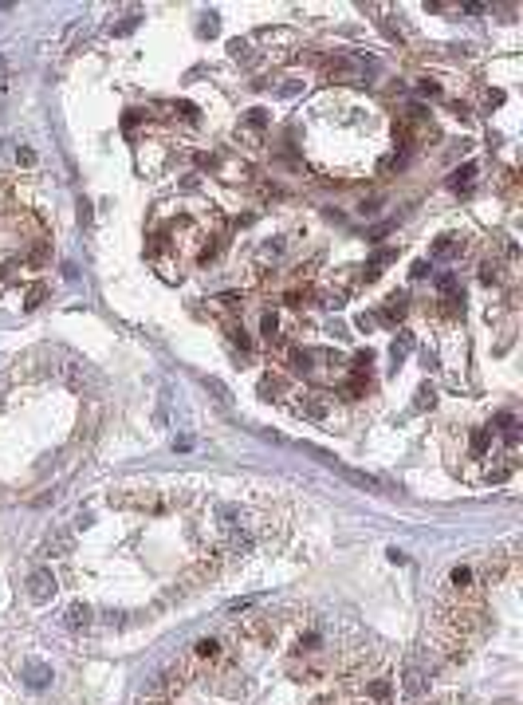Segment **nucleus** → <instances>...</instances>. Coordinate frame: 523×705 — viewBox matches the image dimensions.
Listing matches in <instances>:
<instances>
[{
  "mask_svg": "<svg viewBox=\"0 0 523 705\" xmlns=\"http://www.w3.org/2000/svg\"><path fill=\"white\" fill-rule=\"evenodd\" d=\"M107 501H110V509H119V512H142V516L166 509V501H161V493H158V484H122V489H110Z\"/></svg>",
  "mask_w": 523,
  "mask_h": 705,
  "instance_id": "1",
  "label": "nucleus"
},
{
  "mask_svg": "<svg viewBox=\"0 0 523 705\" xmlns=\"http://www.w3.org/2000/svg\"><path fill=\"white\" fill-rule=\"evenodd\" d=\"M217 568H220V560H217V556H212V560H201V563H193L189 571H181V576H178V583L169 587V591L161 595V599H158L153 607H166V603H178V599H189V595H193V591H201V587L209 583L212 576H217Z\"/></svg>",
  "mask_w": 523,
  "mask_h": 705,
  "instance_id": "2",
  "label": "nucleus"
},
{
  "mask_svg": "<svg viewBox=\"0 0 523 705\" xmlns=\"http://www.w3.org/2000/svg\"><path fill=\"white\" fill-rule=\"evenodd\" d=\"M315 63H319L330 79H358L362 68H366L358 55H346V51H338V55H315Z\"/></svg>",
  "mask_w": 523,
  "mask_h": 705,
  "instance_id": "3",
  "label": "nucleus"
},
{
  "mask_svg": "<svg viewBox=\"0 0 523 705\" xmlns=\"http://www.w3.org/2000/svg\"><path fill=\"white\" fill-rule=\"evenodd\" d=\"M240 635L244 638H252V642H260V646H268L271 638L279 635V615H256V619H244L240 622Z\"/></svg>",
  "mask_w": 523,
  "mask_h": 705,
  "instance_id": "4",
  "label": "nucleus"
},
{
  "mask_svg": "<svg viewBox=\"0 0 523 705\" xmlns=\"http://www.w3.org/2000/svg\"><path fill=\"white\" fill-rule=\"evenodd\" d=\"M512 571H515V552L496 548L492 556H484V583H504Z\"/></svg>",
  "mask_w": 523,
  "mask_h": 705,
  "instance_id": "5",
  "label": "nucleus"
},
{
  "mask_svg": "<svg viewBox=\"0 0 523 705\" xmlns=\"http://www.w3.org/2000/svg\"><path fill=\"white\" fill-rule=\"evenodd\" d=\"M448 587L456 599H480V583H476L473 568H453L448 571Z\"/></svg>",
  "mask_w": 523,
  "mask_h": 705,
  "instance_id": "6",
  "label": "nucleus"
},
{
  "mask_svg": "<svg viewBox=\"0 0 523 705\" xmlns=\"http://www.w3.org/2000/svg\"><path fill=\"white\" fill-rule=\"evenodd\" d=\"M28 595H32V603H51L55 599V576L48 568H36L32 579H28Z\"/></svg>",
  "mask_w": 523,
  "mask_h": 705,
  "instance_id": "7",
  "label": "nucleus"
},
{
  "mask_svg": "<svg viewBox=\"0 0 523 705\" xmlns=\"http://www.w3.org/2000/svg\"><path fill=\"white\" fill-rule=\"evenodd\" d=\"M425 689H429V670H425V666H409V670L401 674V694L405 697H421Z\"/></svg>",
  "mask_w": 523,
  "mask_h": 705,
  "instance_id": "8",
  "label": "nucleus"
},
{
  "mask_svg": "<svg viewBox=\"0 0 523 705\" xmlns=\"http://www.w3.org/2000/svg\"><path fill=\"white\" fill-rule=\"evenodd\" d=\"M63 622H68L71 630H87L95 622V615H91V607H87V603H71L68 615H63Z\"/></svg>",
  "mask_w": 523,
  "mask_h": 705,
  "instance_id": "9",
  "label": "nucleus"
},
{
  "mask_svg": "<svg viewBox=\"0 0 523 705\" xmlns=\"http://www.w3.org/2000/svg\"><path fill=\"white\" fill-rule=\"evenodd\" d=\"M460 253H464V240L460 237H441L437 245H433V260H456Z\"/></svg>",
  "mask_w": 523,
  "mask_h": 705,
  "instance_id": "10",
  "label": "nucleus"
},
{
  "mask_svg": "<svg viewBox=\"0 0 523 705\" xmlns=\"http://www.w3.org/2000/svg\"><path fill=\"white\" fill-rule=\"evenodd\" d=\"M405 307H409V300H405V292H397V296H389L386 304H382L378 319H386V323H397V319L405 315Z\"/></svg>",
  "mask_w": 523,
  "mask_h": 705,
  "instance_id": "11",
  "label": "nucleus"
},
{
  "mask_svg": "<svg viewBox=\"0 0 523 705\" xmlns=\"http://www.w3.org/2000/svg\"><path fill=\"white\" fill-rule=\"evenodd\" d=\"M284 391H287V383H284V374H264L260 378V398H284Z\"/></svg>",
  "mask_w": 523,
  "mask_h": 705,
  "instance_id": "12",
  "label": "nucleus"
},
{
  "mask_svg": "<svg viewBox=\"0 0 523 705\" xmlns=\"http://www.w3.org/2000/svg\"><path fill=\"white\" fill-rule=\"evenodd\" d=\"M24 682H28L32 689H43V686L51 682V670H48L43 662H28V666H24Z\"/></svg>",
  "mask_w": 523,
  "mask_h": 705,
  "instance_id": "13",
  "label": "nucleus"
},
{
  "mask_svg": "<svg viewBox=\"0 0 523 705\" xmlns=\"http://www.w3.org/2000/svg\"><path fill=\"white\" fill-rule=\"evenodd\" d=\"M296 414H307V418H323V414H327V402H323L319 394H303V398L296 402Z\"/></svg>",
  "mask_w": 523,
  "mask_h": 705,
  "instance_id": "14",
  "label": "nucleus"
},
{
  "mask_svg": "<svg viewBox=\"0 0 523 705\" xmlns=\"http://www.w3.org/2000/svg\"><path fill=\"white\" fill-rule=\"evenodd\" d=\"M228 55L237 63H256V48H252V40H232L228 43Z\"/></svg>",
  "mask_w": 523,
  "mask_h": 705,
  "instance_id": "15",
  "label": "nucleus"
},
{
  "mask_svg": "<svg viewBox=\"0 0 523 705\" xmlns=\"http://www.w3.org/2000/svg\"><path fill=\"white\" fill-rule=\"evenodd\" d=\"M71 548V532H63V528H55V532L48 536V552L51 556H63Z\"/></svg>",
  "mask_w": 523,
  "mask_h": 705,
  "instance_id": "16",
  "label": "nucleus"
},
{
  "mask_svg": "<svg viewBox=\"0 0 523 705\" xmlns=\"http://www.w3.org/2000/svg\"><path fill=\"white\" fill-rule=\"evenodd\" d=\"M68 383H71V391H87V383H99L91 371H79V366H68Z\"/></svg>",
  "mask_w": 523,
  "mask_h": 705,
  "instance_id": "17",
  "label": "nucleus"
},
{
  "mask_svg": "<svg viewBox=\"0 0 523 705\" xmlns=\"http://www.w3.org/2000/svg\"><path fill=\"white\" fill-rule=\"evenodd\" d=\"M287 366H291V371H311V355L299 351V347H291L287 351Z\"/></svg>",
  "mask_w": 523,
  "mask_h": 705,
  "instance_id": "18",
  "label": "nucleus"
},
{
  "mask_svg": "<svg viewBox=\"0 0 523 705\" xmlns=\"http://www.w3.org/2000/svg\"><path fill=\"white\" fill-rule=\"evenodd\" d=\"M433 406H437V391H433V386H421L417 398H414V410H433Z\"/></svg>",
  "mask_w": 523,
  "mask_h": 705,
  "instance_id": "19",
  "label": "nucleus"
},
{
  "mask_svg": "<svg viewBox=\"0 0 523 705\" xmlns=\"http://www.w3.org/2000/svg\"><path fill=\"white\" fill-rule=\"evenodd\" d=\"M205 391H209V394H212V398H217V402H220V406H232V394H228V391H225V386H220V383H217V378H205Z\"/></svg>",
  "mask_w": 523,
  "mask_h": 705,
  "instance_id": "20",
  "label": "nucleus"
},
{
  "mask_svg": "<svg viewBox=\"0 0 523 705\" xmlns=\"http://www.w3.org/2000/svg\"><path fill=\"white\" fill-rule=\"evenodd\" d=\"M448 186H453V189H468V186H473V166H460V174H453V178H448Z\"/></svg>",
  "mask_w": 523,
  "mask_h": 705,
  "instance_id": "21",
  "label": "nucleus"
},
{
  "mask_svg": "<svg viewBox=\"0 0 523 705\" xmlns=\"http://www.w3.org/2000/svg\"><path fill=\"white\" fill-rule=\"evenodd\" d=\"M409 347H414V335H409V332H401V335L394 339V363H397V359H401Z\"/></svg>",
  "mask_w": 523,
  "mask_h": 705,
  "instance_id": "22",
  "label": "nucleus"
},
{
  "mask_svg": "<svg viewBox=\"0 0 523 705\" xmlns=\"http://www.w3.org/2000/svg\"><path fill=\"white\" fill-rule=\"evenodd\" d=\"M276 335H279V319H276V315L268 312V315H264V339L271 343V339H276Z\"/></svg>",
  "mask_w": 523,
  "mask_h": 705,
  "instance_id": "23",
  "label": "nucleus"
},
{
  "mask_svg": "<svg viewBox=\"0 0 523 705\" xmlns=\"http://www.w3.org/2000/svg\"><path fill=\"white\" fill-rule=\"evenodd\" d=\"M43 296H48V288H40V284H36V288H32V292H28V300H24V307H40V304H43Z\"/></svg>",
  "mask_w": 523,
  "mask_h": 705,
  "instance_id": "24",
  "label": "nucleus"
},
{
  "mask_svg": "<svg viewBox=\"0 0 523 705\" xmlns=\"http://www.w3.org/2000/svg\"><path fill=\"white\" fill-rule=\"evenodd\" d=\"M138 705H173V697H166V694H158V689H153V694H146Z\"/></svg>",
  "mask_w": 523,
  "mask_h": 705,
  "instance_id": "25",
  "label": "nucleus"
},
{
  "mask_svg": "<svg viewBox=\"0 0 523 705\" xmlns=\"http://www.w3.org/2000/svg\"><path fill=\"white\" fill-rule=\"evenodd\" d=\"M16 161H20V166H36V150H28V146H20V150H16Z\"/></svg>",
  "mask_w": 523,
  "mask_h": 705,
  "instance_id": "26",
  "label": "nucleus"
},
{
  "mask_svg": "<svg viewBox=\"0 0 523 705\" xmlns=\"http://www.w3.org/2000/svg\"><path fill=\"white\" fill-rule=\"evenodd\" d=\"M217 28H220L217 16H205V20H201V36H217Z\"/></svg>",
  "mask_w": 523,
  "mask_h": 705,
  "instance_id": "27",
  "label": "nucleus"
},
{
  "mask_svg": "<svg viewBox=\"0 0 523 705\" xmlns=\"http://www.w3.org/2000/svg\"><path fill=\"white\" fill-rule=\"evenodd\" d=\"M134 24H138V16H130V20H122V24H114L110 32H114V36H126V32H134Z\"/></svg>",
  "mask_w": 523,
  "mask_h": 705,
  "instance_id": "28",
  "label": "nucleus"
},
{
  "mask_svg": "<svg viewBox=\"0 0 523 705\" xmlns=\"http://www.w3.org/2000/svg\"><path fill=\"white\" fill-rule=\"evenodd\" d=\"M303 91V83L299 79H287V83H279V95H299Z\"/></svg>",
  "mask_w": 523,
  "mask_h": 705,
  "instance_id": "29",
  "label": "nucleus"
},
{
  "mask_svg": "<svg viewBox=\"0 0 523 705\" xmlns=\"http://www.w3.org/2000/svg\"><path fill=\"white\" fill-rule=\"evenodd\" d=\"M480 276H484V280H500V268H496V260H488V264H484V268H480Z\"/></svg>",
  "mask_w": 523,
  "mask_h": 705,
  "instance_id": "30",
  "label": "nucleus"
},
{
  "mask_svg": "<svg viewBox=\"0 0 523 705\" xmlns=\"http://www.w3.org/2000/svg\"><path fill=\"white\" fill-rule=\"evenodd\" d=\"M323 304H327V307H343L346 296H343V292H327V296H323Z\"/></svg>",
  "mask_w": 523,
  "mask_h": 705,
  "instance_id": "31",
  "label": "nucleus"
},
{
  "mask_svg": "<svg viewBox=\"0 0 523 705\" xmlns=\"http://www.w3.org/2000/svg\"><path fill=\"white\" fill-rule=\"evenodd\" d=\"M9 75H12V71H9V60L0 55V91H9Z\"/></svg>",
  "mask_w": 523,
  "mask_h": 705,
  "instance_id": "32",
  "label": "nucleus"
},
{
  "mask_svg": "<svg viewBox=\"0 0 523 705\" xmlns=\"http://www.w3.org/2000/svg\"><path fill=\"white\" fill-rule=\"evenodd\" d=\"M460 12H468V16H484L488 9H484V4H460Z\"/></svg>",
  "mask_w": 523,
  "mask_h": 705,
  "instance_id": "33",
  "label": "nucleus"
},
{
  "mask_svg": "<svg viewBox=\"0 0 523 705\" xmlns=\"http://www.w3.org/2000/svg\"><path fill=\"white\" fill-rule=\"evenodd\" d=\"M484 445H488V433H484V430H480V433H473V450H476V453H480V450H484Z\"/></svg>",
  "mask_w": 523,
  "mask_h": 705,
  "instance_id": "34",
  "label": "nucleus"
},
{
  "mask_svg": "<svg viewBox=\"0 0 523 705\" xmlns=\"http://www.w3.org/2000/svg\"><path fill=\"white\" fill-rule=\"evenodd\" d=\"M252 603H256V599H237V603H228V611H237V615H240V611H248Z\"/></svg>",
  "mask_w": 523,
  "mask_h": 705,
  "instance_id": "35",
  "label": "nucleus"
},
{
  "mask_svg": "<svg viewBox=\"0 0 523 705\" xmlns=\"http://www.w3.org/2000/svg\"><path fill=\"white\" fill-rule=\"evenodd\" d=\"M264 122H268V115H264V111H252V115H248V127H264Z\"/></svg>",
  "mask_w": 523,
  "mask_h": 705,
  "instance_id": "36",
  "label": "nucleus"
},
{
  "mask_svg": "<svg viewBox=\"0 0 523 705\" xmlns=\"http://www.w3.org/2000/svg\"><path fill=\"white\" fill-rule=\"evenodd\" d=\"M173 450H181V453H185V450H193V438H185V433H181L178 442H173Z\"/></svg>",
  "mask_w": 523,
  "mask_h": 705,
  "instance_id": "37",
  "label": "nucleus"
},
{
  "mask_svg": "<svg viewBox=\"0 0 523 705\" xmlns=\"http://www.w3.org/2000/svg\"><path fill=\"white\" fill-rule=\"evenodd\" d=\"M79 221L91 225V205H87V201H79Z\"/></svg>",
  "mask_w": 523,
  "mask_h": 705,
  "instance_id": "38",
  "label": "nucleus"
},
{
  "mask_svg": "<svg viewBox=\"0 0 523 705\" xmlns=\"http://www.w3.org/2000/svg\"><path fill=\"white\" fill-rule=\"evenodd\" d=\"M9 197H12V189H9V181H0V209L9 205Z\"/></svg>",
  "mask_w": 523,
  "mask_h": 705,
  "instance_id": "39",
  "label": "nucleus"
},
{
  "mask_svg": "<svg viewBox=\"0 0 523 705\" xmlns=\"http://www.w3.org/2000/svg\"><path fill=\"white\" fill-rule=\"evenodd\" d=\"M500 705H515V701H500Z\"/></svg>",
  "mask_w": 523,
  "mask_h": 705,
  "instance_id": "40",
  "label": "nucleus"
},
{
  "mask_svg": "<svg viewBox=\"0 0 523 705\" xmlns=\"http://www.w3.org/2000/svg\"><path fill=\"white\" fill-rule=\"evenodd\" d=\"M429 705H445V701H429Z\"/></svg>",
  "mask_w": 523,
  "mask_h": 705,
  "instance_id": "41",
  "label": "nucleus"
}]
</instances>
